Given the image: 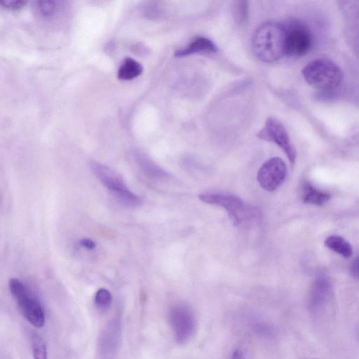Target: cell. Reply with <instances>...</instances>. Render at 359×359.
<instances>
[{"instance_id":"obj_8","label":"cell","mask_w":359,"mask_h":359,"mask_svg":"<svg viewBox=\"0 0 359 359\" xmlns=\"http://www.w3.org/2000/svg\"><path fill=\"white\" fill-rule=\"evenodd\" d=\"M257 136L264 140L277 144L286 154L290 164L293 165L296 159V150L290 142L285 126L276 118L269 117L264 126L257 133Z\"/></svg>"},{"instance_id":"obj_25","label":"cell","mask_w":359,"mask_h":359,"mask_svg":"<svg viewBox=\"0 0 359 359\" xmlns=\"http://www.w3.org/2000/svg\"><path fill=\"white\" fill-rule=\"evenodd\" d=\"M356 336H357L358 341L359 342V323L358 324V325L356 327Z\"/></svg>"},{"instance_id":"obj_6","label":"cell","mask_w":359,"mask_h":359,"mask_svg":"<svg viewBox=\"0 0 359 359\" xmlns=\"http://www.w3.org/2000/svg\"><path fill=\"white\" fill-rule=\"evenodd\" d=\"M168 323L175 341L184 344L194 337L197 327L196 318L192 309L184 303H175L169 309Z\"/></svg>"},{"instance_id":"obj_17","label":"cell","mask_w":359,"mask_h":359,"mask_svg":"<svg viewBox=\"0 0 359 359\" xmlns=\"http://www.w3.org/2000/svg\"><path fill=\"white\" fill-rule=\"evenodd\" d=\"M94 302L98 309H108L112 302V296L110 291L103 287L98 289L95 292Z\"/></svg>"},{"instance_id":"obj_9","label":"cell","mask_w":359,"mask_h":359,"mask_svg":"<svg viewBox=\"0 0 359 359\" xmlns=\"http://www.w3.org/2000/svg\"><path fill=\"white\" fill-rule=\"evenodd\" d=\"M333 298L330 280L325 277H318L312 284L309 292L307 306L309 312L315 317H320L327 312Z\"/></svg>"},{"instance_id":"obj_7","label":"cell","mask_w":359,"mask_h":359,"mask_svg":"<svg viewBox=\"0 0 359 359\" xmlns=\"http://www.w3.org/2000/svg\"><path fill=\"white\" fill-rule=\"evenodd\" d=\"M285 55L291 57L305 55L311 49L313 38L311 30L304 22L294 20L284 25Z\"/></svg>"},{"instance_id":"obj_18","label":"cell","mask_w":359,"mask_h":359,"mask_svg":"<svg viewBox=\"0 0 359 359\" xmlns=\"http://www.w3.org/2000/svg\"><path fill=\"white\" fill-rule=\"evenodd\" d=\"M233 15L238 24L246 22L248 15V6L247 1H236L233 8Z\"/></svg>"},{"instance_id":"obj_21","label":"cell","mask_w":359,"mask_h":359,"mask_svg":"<svg viewBox=\"0 0 359 359\" xmlns=\"http://www.w3.org/2000/svg\"><path fill=\"white\" fill-rule=\"evenodd\" d=\"M350 272L355 279L359 280V256L351 263Z\"/></svg>"},{"instance_id":"obj_1","label":"cell","mask_w":359,"mask_h":359,"mask_svg":"<svg viewBox=\"0 0 359 359\" xmlns=\"http://www.w3.org/2000/svg\"><path fill=\"white\" fill-rule=\"evenodd\" d=\"M253 50L261 60L276 62L285 55V33L283 25L266 22L259 26L252 39Z\"/></svg>"},{"instance_id":"obj_10","label":"cell","mask_w":359,"mask_h":359,"mask_svg":"<svg viewBox=\"0 0 359 359\" xmlns=\"http://www.w3.org/2000/svg\"><path fill=\"white\" fill-rule=\"evenodd\" d=\"M286 175L287 167L284 161L278 157H273L260 167L257 179L264 189L273 191L283 184Z\"/></svg>"},{"instance_id":"obj_20","label":"cell","mask_w":359,"mask_h":359,"mask_svg":"<svg viewBox=\"0 0 359 359\" xmlns=\"http://www.w3.org/2000/svg\"><path fill=\"white\" fill-rule=\"evenodd\" d=\"M2 6L10 10H19L24 7L26 4L25 1H6L1 3Z\"/></svg>"},{"instance_id":"obj_22","label":"cell","mask_w":359,"mask_h":359,"mask_svg":"<svg viewBox=\"0 0 359 359\" xmlns=\"http://www.w3.org/2000/svg\"><path fill=\"white\" fill-rule=\"evenodd\" d=\"M79 245L88 250H93L96 247L95 243L93 240L88 238H81L79 241Z\"/></svg>"},{"instance_id":"obj_19","label":"cell","mask_w":359,"mask_h":359,"mask_svg":"<svg viewBox=\"0 0 359 359\" xmlns=\"http://www.w3.org/2000/svg\"><path fill=\"white\" fill-rule=\"evenodd\" d=\"M36 6L39 11L45 16L53 15L55 11V3L53 1H39Z\"/></svg>"},{"instance_id":"obj_16","label":"cell","mask_w":359,"mask_h":359,"mask_svg":"<svg viewBox=\"0 0 359 359\" xmlns=\"http://www.w3.org/2000/svg\"><path fill=\"white\" fill-rule=\"evenodd\" d=\"M32 347L34 359H48L46 343L37 333L32 335Z\"/></svg>"},{"instance_id":"obj_5","label":"cell","mask_w":359,"mask_h":359,"mask_svg":"<svg viewBox=\"0 0 359 359\" xmlns=\"http://www.w3.org/2000/svg\"><path fill=\"white\" fill-rule=\"evenodd\" d=\"M205 203L223 208L236 225L257 218L259 211L256 208L245 204L239 197L224 194H202L198 196Z\"/></svg>"},{"instance_id":"obj_4","label":"cell","mask_w":359,"mask_h":359,"mask_svg":"<svg viewBox=\"0 0 359 359\" xmlns=\"http://www.w3.org/2000/svg\"><path fill=\"white\" fill-rule=\"evenodd\" d=\"M10 292L17 302L21 313L33 326L40 328L45 323V313L37 299L27 287L18 278L8 282Z\"/></svg>"},{"instance_id":"obj_3","label":"cell","mask_w":359,"mask_h":359,"mask_svg":"<svg viewBox=\"0 0 359 359\" xmlns=\"http://www.w3.org/2000/svg\"><path fill=\"white\" fill-rule=\"evenodd\" d=\"M90 166L99 181L121 203L132 207L141 204V198L129 189L118 172L97 161H91Z\"/></svg>"},{"instance_id":"obj_11","label":"cell","mask_w":359,"mask_h":359,"mask_svg":"<svg viewBox=\"0 0 359 359\" xmlns=\"http://www.w3.org/2000/svg\"><path fill=\"white\" fill-rule=\"evenodd\" d=\"M217 52V47L214 43L205 37L195 38L187 47L175 51V56L182 57L193 54L214 53Z\"/></svg>"},{"instance_id":"obj_15","label":"cell","mask_w":359,"mask_h":359,"mask_svg":"<svg viewBox=\"0 0 359 359\" xmlns=\"http://www.w3.org/2000/svg\"><path fill=\"white\" fill-rule=\"evenodd\" d=\"M325 245L344 257L348 258L353 254L352 247L344 238L332 235L326 238Z\"/></svg>"},{"instance_id":"obj_13","label":"cell","mask_w":359,"mask_h":359,"mask_svg":"<svg viewBox=\"0 0 359 359\" xmlns=\"http://www.w3.org/2000/svg\"><path fill=\"white\" fill-rule=\"evenodd\" d=\"M143 71V67L140 63L135 60L126 57L120 65L117 76L120 80L129 81L139 76Z\"/></svg>"},{"instance_id":"obj_14","label":"cell","mask_w":359,"mask_h":359,"mask_svg":"<svg viewBox=\"0 0 359 359\" xmlns=\"http://www.w3.org/2000/svg\"><path fill=\"white\" fill-rule=\"evenodd\" d=\"M330 198V195L328 193L317 189L309 184H306L303 188L302 199L306 203L322 205Z\"/></svg>"},{"instance_id":"obj_24","label":"cell","mask_w":359,"mask_h":359,"mask_svg":"<svg viewBox=\"0 0 359 359\" xmlns=\"http://www.w3.org/2000/svg\"><path fill=\"white\" fill-rule=\"evenodd\" d=\"M231 359H247L243 351L237 349L232 355Z\"/></svg>"},{"instance_id":"obj_23","label":"cell","mask_w":359,"mask_h":359,"mask_svg":"<svg viewBox=\"0 0 359 359\" xmlns=\"http://www.w3.org/2000/svg\"><path fill=\"white\" fill-rule=\"evenodd\" d=\"M257 330L265 334H271L273 333V329L268 325H257Z\"/></svg>"},{"instance_id":"obj_2","label":"cell","mask_w":359,"mask_h":359,"mask_svg":"<svg viewBox=\"0 0 359 359\" xmlns=\"http://www.w3.org/2000/svg\"><path fill=\"white\" fill-rule=\"evenodd\" d=\"M306 82L313 88L328 91L337 88L342 81L343 72L333 61L318 58L309 62L302 71Z\"/></svg>"},{"instance_id":"obj_12","label":"cell","mask_w":359,"mask_h":359,"mask_svg":"<svg viewBox=\"0 0 359 359\" xmlns=\"http://www.w3.org/2000/svg\"><path fill=\"white\" fill-rule=\"evenodd\" d=\"M120 336V325L116 320H112L103 332L100 345L104 351H111L116 348Z\"/></svg>"}]
</instances>
